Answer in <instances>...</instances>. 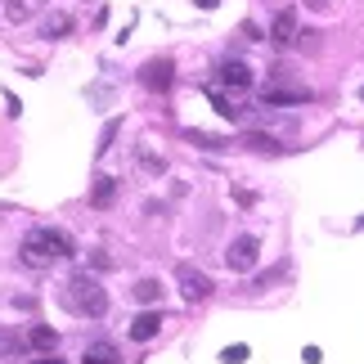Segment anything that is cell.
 I'll list each match as a JSON object with an SVG mask.
<instances>
[{
  "instance_id": "7402d4cb",
  "label": "cell",
  "mask_w": 364,
  "mask_h": 364,
  "mask_svg": "<svg viewBox=\"0 0 364 364\" xmlns=\"http://www.w3.org/2000/svg\"><path fill=\"white\" fill-rule=\"evenodd\" d=\"M117 126H122V122H108V126H104V135H100V149H95V153H108V144H113V135H117Z\"/></svg>"
},
{
  "instance_id": "d4e9b609",
  "label": "cell",
  "mask_w": 364,
  "mask_h": 364,
  "mask_svg": "<svg viewBox=\"0 0 364 364\" xmlns=\"http://www.w3.org/2000/svg\"><path fill=\"white\" fill-rule=\"evenodd\" d=\"M355 230H364V216H360V220H355Z\"/></svg>"
},
{
  "instance_id": "cb8c5ba5",
  "label": "cell",
  "mask_w": 364,
  "mask_h": 364,
  "mask_svg": "<svg viewBox=\"0 0 364 364\" xmlns=\"http://www.w3.org/2000/svg\"><path fill=\"white\" fill-rule=\"evenodd\" d=\"M306 9H315V14H328V9H333V0H306Z\"/></svg>"
},
{
  "instance_id": "5bb4252c",
  "label": "cell",
  "mask_w": 364,
  "mask_h": 364,
  "mask_svg": "<svg viewBox=\"0 0 364 364\" xmlns=\"http://www.w3.org/2000/svg\"><path fill=\"white\" fill-rule=\"evenodd\" d=\"M46 5V0H5V18L14 23H23V18H32V14Z\"/></svg>"
},
{
  "instance_id": "9a60e30c",
  "label": "cell",
  "mask_w": 364,
  "mask_h": 364,
  "mask_svg": "<svg viewBox=\"0 0 364 364\" xmlns=\"http://www.w3.org/2000/svg\"><path fill=\"white\" fill-rule=\"evenodd\" d=\"M158 297H162V284H158V279H139V284H135V301L139 306H153Z\"/></svg>"
},
{
  "instance_id": "4316f807",
  "label": "cell",
  "mask_w": 364,
  "mask_h": 364,
  "mask_svg": "<svg viewBox=\"0 0 364 364\" xmlns=\"http://www.w3.org/2000/svg\"><path fill=\"white\" fill-rule=\"evenodd\" d=\"M360 100H364V86H360Z\"/></svg>"
},
{
  "instance_id": "52a82bcc",
  "label": "cell",
  "mask_w": 364,
  "mask_h": 364,
  "mask_svg": "<svg viewBox=\"0 0 364 364\" xmlns=\"http://www.w3.org/2000/svg\"><path fill=\"white\" fill-rule=\"evenodd\" d=\"M162 333V315L158 311H139L135 319H131V338L135 342H153Z\"/></svg>"
},
{
  "instance_id": "3957f363",
  "label": "cell",
  "mask_w": 364,
  "mask_h": 364,
  "mask_svg": "<svg viewBox=\"0 0 364 364\" xmlns=\"http://www.w3.org/2000/svg\"><path fill=\"white\" fill-rule=\"evenodd\" d=\"M257 257H261V243L252 239V234H239V239L230 243V252H225V261H230L234 274H247L252 265H257Z\"/></svg>"
},
{
  "instance_id": "44dd1931",
  "label": "cell",
  "mask_w": 364,
  "mask_h": 364,
  "mask_svg": "<svg viewBox=\"0 0 364 364\" xmlns=\"http://www.w3.org/2000/svg\"><path fill=\"white\" fill-rule=\"evenodd\" d=\"M247 355H252V351H247L243 342H239V346H225V351H220V360H225V364H247Z\"/></svg>"
},
{
  "instance_id": "d6986e66",
  "label": "cell",
  "mask_w": 364,
  "mask_h": 364,
  "mask_svg": "<svg viewBox=\"0 0 364 364\" xmlns=\"http://www.w3.org/2000/svg\"><path fill=\"white\" fill-rule=\"evenodd\" d=\"M63 32H73V18H68V14H54V18H46V36H63Z\"/></svg>"
},
{
  "instance_id": "ffe728a7",
  "label": "cell",
  "mask_w": 364,
  "mask_h": 364,
  "mask_svg": "<svg viewBox=\"0 0 364 364\" xmlns=\"http://www.w3.org/2000/svg\"><path fill=\"white\" fill-rule=\"evenodd\" d=\"M139 166H144V171H153V176L166 171V162L158 158V153H149V149H139Z\"/></svg>"
},
{
  "instance_id": "277c9868",
  "label": "cell",
  "mask_w": 364,
  "mask_h": 364,
  "mask_svg": "<svg viewBox=\"0 0 364 364\" xmlns=\"http://www.w3.org/2000/svg\"><path fill=\"white\" fill-rule=\"evenodd\" d=\"M171 77H176L171 59H149L144 68H139V86L144 90H171Z\"/></svg>"
},
{
  "instance_id": "603a6c76",
  "label": "cell",
  "mask_w": 364,
  "mask_h": 364,
  "mask_svg": "<svg viewBox=\"0 0 364 364\" xmlns=\"http://www.w3.org/2000/svg\"><path fill=\"white\" fill-rule=\"evenodd\" d=\"M301 360H306V364H319V360H324V351H319V346H306Z\"/></svg>"
},
{
  "instance_id": "8fae6325",
  "label": "cell",
  "mask_w": 364,
  "mask_h": 364,
  "mask_svg": "<svg viewBox=\"0 0 364 364\" xmlns=\"http://www.w3.org/2000/svg\"><path fill=\"white\" fill-rule=\"evenodd\" d=\"M27 346H32V351H54V346H59V333H54L50 324H32V333H27Z\"/></svg>"
},
{
  "instance_id": "9c48e42d",
  "label": "cell",
  "mask_w": 364,
  "mask_h": 364,
  "mask_svg": "<svg viewBox=\"0 0 364 364\" xmlns=\"http://www.w3.org/2000/svg\"><path fill=\"white\" fill-rule=\"evenodd\" d=\"M261 100H265V108H284V104H311V90H279V86H270V90H265L261 95Z\"/></svg>"
},
{
  "instance_id": "484cf974",
  "label": "cell",
  "mask_w": 364,
  "mask_h": 364,
  "mask_svg": "<svg viewBox=\"0 0 364 364\" xmlns=\"http://www.w3.org/2000/svg\"><path fill=\"white\" fill-rule=\"evenodd\" d=\"M41 364H59V360H41Z\"/></svg>"
},
{
  "instance_id": "6da1fadb",
  "label": "cell",
  "mask_w": 364,
  "mask_h": 364,
  "mask_svg": "<svg viewBox=\"0 0 364 364\" xmlns=\"http://www.w3.org/2000/svg\"><path fill=\"white\" fill-rule=\"evenodd\" d=\"M63 301H68L73 315H86V319H100L108 311V292H104L100 279H90V274H73V279H68Z\"/></svg>"
},
{
  "instance_id": "7c38bea8",
  "label": "cell",
  "mask_w": 364,
  "mask_h": 364,
  "mask_svg": "<svg viewBox=\"0 0 364 364\" xmlns=\"http://www.w3.org/2000/svg\"><path fill=\"white\" fill-rule=\"evenodd\" d=\"M23 261L32 265V270H41V265H50L54 257H50L46 247H41V239H36V234H27V243H23Z\"/></svg>"
},
{
  "instance_id": "30bf717a",
  "label": "cell",
  "mask_w": 364,
  "mask_h": 364,
  "mask_svg": "<svg viewBox=\"0 0 364 364\" xmlns=\"http://www.w3.org/2000/svg\"><path fill=\"white\" fill-rule=\"evenodd\" d=\"M90 203L100 207V212H104V207H113L117 203V180L113 176H100V180H95V189H90Z\"/></svg>"
},
{
  "instance_id": "2e32d148",
  "label": "cell",
  "mask_w": 364,
  "mask_h": 364,
  "mask_svg": "<svg viewBox=\"0 0 364 364\" xmlns=\"http://www.w3.org/2000/svg\"><path fill=\"white\" fill-rule=\"evenodd\" d=\"M243 144H247V149H257V153H279V139H274V135H261V131H247V135H243Z\"/></svg>"
},
{
  "instance_id": "4fadbf2b",
  "label": "cell",
  "mask_w": 364,
  "mask_h": 364,
  "mask_svg": "<svg viewBox=\"0 0 364 364\" xmlns=\"http://www.w3.org/2000/svg\"><path fill=\"white\" fill-rule=\"evenodd\" d=\"M81 364H117V346L113 342H95V346H86Z\"/></svg>"
},
{
  "instance_id": "8992f818",
  "label": "cell",
  "mask_w": 364,
  "mask_h": 364,
  "mask_svg": "<svg viewBox=\"0 0 364 364\" xmlns=\"http://www.w3.org/2000/svg\"><path fill=\"white\" fill-rule=\"evenodd\" d=\"M32 234L41 239V247H46L54 261H59V257H73V239H68L63 230H50V225H41V230H32Z\"/></svg>"
},
{
  "instance_id": "ac0fdd59",
  "label": "cell",
  "mask_w": 364,
  "mask_h": 364,
  "mask_svg": "<svg viewBox=\"0 0 364 364\" xmlns=\"http://www.w3.org/2000/svg\"><path fill=\"white\" fill-rule=\"evenodd\" d=\"M189 144H198V149H225V139H216V135H207V131H185Z\"/></svg>"
},
{
  "instance_id": "ba28073f",
  "label": "cell",
  "mask_w": 364,
  "mask_h": 364,
  "mask_svg": "<svg viewBox=\"0 0 364 364\" xmlns=\"http://www.w3.org/2000/svg\"><path fill=\"white\" fill-rule=\"evenodd\" d=\"M220 86H234V90H247L252 86V68L247 63H239V59H230V63H220Z\"/></svg>"
},
{
  "instance_id": "7a4b0ae2",
  "label": "cell",
  "mask_w": 364,
  "mask_h": 364,
  "mask_svg": "<svg viewBox=\"0 0 364 364\" xmlns=\"http://www.w3.org/2000/svg\"><path fill=\"white\" fill-rule=\"evenodd\" d=\"M176 279H180V292H185V301H207V297H212V279H207L198 265L180 261V265H176Z\"/></svg>"
},
{
  "instance_id": "e0dca14e",
  "label": "cell",
  "mask_w": 364,
  "mask_h": 364,
  "mask_svg": "<svg viewBox=\"0 0 364 364\" xmlns=\"http://www.w3.org/2000/svg\"><path fill=\"white\" fill-rule=\"evenodd\" d=\"M207 95H212V108H216V113H220V117H225V122H239V117H243V108H234V104L225 100V95H216V86H212V90H207Z\"/></svg>"
},
{
  "instance_id": "5b68a950",
  "label": "cell",
  "mask_w": 364,
  "mask_h": 364,
  "mask_svg": "<svg viewBox=\"0 0 364 364\" xmlns=\"http://www.w3.org/2000/svg\"><path fill=\"white\" fill-rule=\"evenodd\" d=\"M301 32H297V9H279L274 23H270V41L274 46H292Z\"/></svg>"
}]
</instances>
